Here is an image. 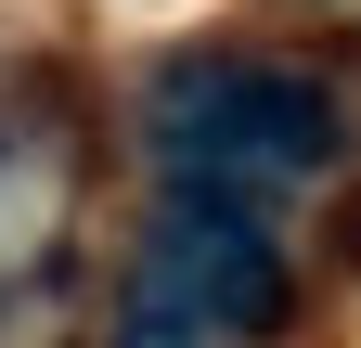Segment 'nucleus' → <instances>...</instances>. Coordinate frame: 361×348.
Listing matches in <instances>:
<instances>
[{
    "mask_svg": "<svg viewBox=\"0 0 361 348\" xmlns=\"http://www.w3.org/2000/svg\"><path fill=\"white\" fill-rule=\"evenodd\" d=\"M155 142H168V168H194L207 194H233V181H310V168L336 155V104L310 91V77H284V65L207 52V65L155 77Z\"/></svg>",
    "mask_w": 361,
    "mask_h": 348,
    "instance_id": "f257e3e1",
    "label": "nucleus"
},
{
    "mask_svg": "<svg viewBox=\"0 0 361 348\" xmlns=\"http://www.w3.org/2000/svg\"><path fill=\"white\" fill-rule=\"evenodd\" d=\"M142 310L180 323V335H258L271 310H284V258H271V232L233 220L219 194L207 206L180 194L155 220V245H142Z\"/></svg>",
    "mask_w": 361,
    "mask_h": 348,
    "instance_id": "f03ea898",
    "label": "nucleus"
}]
</instances>
